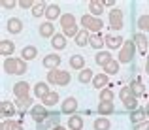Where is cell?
Listing matches in <instances>:
<instances>
[{
  "mask_svg": "<svg viewBox=\"0 0 149 130\" xmlns=\"http://www.w3.org/2000/svg\"><path fill=\"white\" fill-rule=\"evenodd\" d=\"M61 26H62V34H64L66 38H76L77 34H79V29H77L76 15L74 13H62Z\"/></svg>",
  "mask_w": 149,
  "mask_h": 130,
  "instance_id": "obj_1",
  "label": "cell"
},
{
  "mask_svg": "<svg viewBox=\"0 0 149 130\" xmlns=\"http://www.w3.org/2000/svg\"><path fill=\"white\" fill-rule=\"evenodd\" d=\"M72 81V76H70V72H66V70H51L47 72V83L49 85H57V87H66Z\"/></svg>",
  "mask_w": 149,
  "mask_h": 130,
  "instance_id": "obj_2",
  "label": "cell"
},
{
  "mask_svg": "<svg viewBox=\"0 0 149 130\" xmlns=\"http://www.w3.org/2000/svg\"><path fill=\"white\" fill-rule=\"evenodd\" d=\"M4 72L21 76V74L26 72V60H23V58H15V57L6 58V60H4Z\"/></svg>",
  "mask_w": 149,
  "mask_h": 130,
  "instance_id": "obj_3",
  "label": "cell"
},
{
  "mask_svg": "<svg viewBox=\"0 0 149 130\" xmlns=\"http://www.w3.org/2000/svg\"><path fill=\"white\" fill-rule=\"evenodd\" d=\"M79 23H81V26H83L85 30H89V32H93V34L100 32L102 26H104V23H102V17H93L91 13L81 15Z\"/></svg>",
  "mask_w": 149,
  "mask_h": 130,
  "instance_id": "obj_4",
  "label": "cell"
},
{
  "mask_svg": "<svg viewBox=\"0 0 149 130\" xmlns=\"http://www.w3.org/2000/svg\"><path fill=\"white\" fill-rule=\"evenodd\" d=\"M136 43H134V40H128V42H125V45L121 47V51H119V58L117 60L119 62H123V64H130V60L134 58V53H136Z\"/></svg>",
  "mask_w": 149,
  "mask_h": 130,
  "instance_id": "obj_5",
  "label": "cell"
},
{
  "mask_svg": "<svg viewBox=\"0 0 149 130\" xmlns=\"http://www.w3.org/2000/svg\"><path fill=\"white\" fill-rule=\"evenodd\" d=\"M51 115V113L47 111V108H45L44 104H36L32 109H30V117H32L34 121H36V124H40V123H44L45 119Z\"/></svg>",
  "mask_w": 149,
  "mask_h": 130,
  "instance_id": "obj_6",
  "label": "cell"
},
{
  "mask_svg": "<svg viewBox=\"0 0 149 130\" xmlns=\"http://www.w3.org/2000/svg\"><path fill=\"white\" fill-rule=\"evenodd\" d=\"M109 29H113V30L123 29V10L113 8V10L109 11Z\"/></svg>",
  "mask_w": 149,
  "mask_h": 130,
  "instance_id": "obj_7",
  "label": "cell"
},
{
  "mask_svg": "<svg viewBox=\"0 0 149 130\" xmlns=\"http://www.w3.org/2000/svg\"><path fill=\"white\" fill-rule=\"evenodd\" d=\"M15 111H17L15 102L2 100V104H0V115H2V121H11V117L15 115Z\"/></svg>",
  "mask_w": 149,
  "mask_h": 130,
  "instance_id": "obj_8",
  "label": "cell"
},
{
  "mask_svg": "<svg viewBox=\"0 0 149 130\" xmlns=\"http://www.w3.org/2000/svg\"><path fill=\"white\" fill-rule=\"evenodd\" d=\"M13 94L17 100H25V98L30 96V85L26 81H17L13 85Z\"/></svg>",
  "mask_w": 149,
  "mask_h": 130,
  "instance_id": "obj_9",
  "label": "cell"
},
{
  "mask_svg": "<svg viewBox=\"0 0 149 130\" xmlns=\"http://www.w3.org/2000/svg\"><path fill=\"white\" fill-rule=\"evenodd\" d=\"M58 123H61V119H58V113H51V115L44 121V123L36 124V130H53V128L61 127Z\"/></svg>",
  "mask_w": 149,
  "mask_h": 130,
  "instance_id": "obj_10",
  "label": "cell"
},
{
  "mask_svg": "<svg viewBox=\"0 0 149 130\" xmlns=\"http://www.w3.org/2000/svg\"><path fill=\"white\" fill-rule=\"evenodd\" d=\"M61 111L62 113H66V115H76V111H77V100L74 96H68L64 102H62V108H61Z\"/></svg>",
  "mask_w": 149,
  "mask_h": 130,
  "instance_id": "obj_11",
  "label": "cell"
},
{
  "mask_svg": "<svg viewBox=\"0 0 149 130\" xmlns=\"http://www.w3.org/2000/svg\"><path fill=\"white\" fill-rule=\"evenodd\" d=\"M61 60H62V58L58 57V55L51 53V55H45V57H44V60H42V64H44V68H47L49 72H51V70H57V68H58V64H61Z\"/></svg>",
  "mask_w": 149,
  "mask_h": 130,
  "instance_id": "obj_12",
  "label": "cell"
},
{
  "mask_svg": "<svg viewBox=\"0 0 149 130\" xmlns=\"http://www.w3.org/2000/svg\"><path fill=\"white\" fill-rule=\"evenodd\" d=\"M6 29L10 30V34H19L23 30V21L19 17H10L6 23Z\"/></svg>",
  "mask_w": 149,
  "mask_h": 130,
  "instance_id": "obj_13",
  "label": "cell"
},
{
  "mask_svg": "<svg viewBox=\"0 0 149 130\" xmlns=\"http://www.w3.org/2000/svg\"><path fill=\"white\" fill-rule=\"evenodd\" d=\"M51 92V89H49V83H44V81H38L36 85H34V96L36 98H40V100H44L45 96Z\"/></svg>",
  "mask_w": 149,
  "mask_h": 130,
  "instance_id": "obj_14",
  "label": "cell"
},
{
  "mask_svg": "<svg viewBox=\"0 0 149 130\" xmlns=\"http://www.w3.org/2000/svg\"><path fill=\"white\" fill-rule=\"evenodd\" d=\"M106 45H108L109 49H121V47L125 45V40H123V36L108 34V36H106Z\"/></svg>",
  "mask_w": 149,
  "mask_h": 130,
  "instance_id": "obj_15",
  "label": "cell"
},
{
  "mask_svg": "<svg viewBox=\"0 0 149 130\" xmlns=\"http://www.w3.org/2000/svg\"><path fill=\"white\" fill-rule=\"evenodd\" d=\"M13 51H15V43L11 40H2L0 42V55H2V57L10 58L11 55H13Z\"/></svg>",
  "mask_w": 149,
  "mask_h": 130,
  "instance_id": "obj_16",
  "label": "cell"
},
{
  "mask_svg": "<svg viewBox=\"0 0 149 130\" xmlns=\"http://www.w3.org/2000/svg\"><path fill=\"white\" fill-rule=\"evenodd\" d=\"M32 98H25V100H17V102H15V108H17V111L19 113H21V115L23 117H25V111H30V109H32L34 108V106H32Z\"/></svg>",
  "mask_w": 149,
  "mask_h": 130,
  "instance_id": "obj_17",
  "label": "cell"
},
{
  "mask_svg": "<svg viewBox=\"0 0 149 130\" xmlns=\"http://www.w3.org/2000/svg\"><path fill=\"white\" fill-rule=\"evenodd\" d=\"M104 2H100V0H91L89 2V13L93 15V17H100L102 11H104Z\"/></svg>",
  "mask_w": 149,
  "mask_h": 130,
  "instance_id": "obj_18",
  "label": "cell"
},
{
  "mask_svg": "<svg viewBox=\"0 0 149 130\" xmlns=\"http://www.w3.org/2000/svg\"><path fill=\"white\" fill-rule=\"evenodd\" d=\"M134 43H136V47H138V51L142 55H146V51H147V38H146V34L143 32H138V34H134Z\"/></svg>",
  "mask_w": 149,
  "mask_h": 130,
  "instance_id": "obj_19",
  "label": "cell"
},
{
  "mask_svg": "<svg viewBox=\"0 0 149 130\" xmlns=\"http://www.w3.org/2000/svg\"><path fill=\"white\" fill-rule=\"evenodd\" d=\"M130 90H132V94H134L136 98H140V96H147V92H146V87H143V83L140 79H134L130 85Z\"/></svg>",
  "mask_w": 149,
  "mask_h": 130,
  "instance_id": "obj_20",
  "label": "cell"
},
{
  "mask_svg": "<svg viewBox=\"0 0 149 130\" xmlns=\"http://www.w3.org/2000/svg\"><path fill=\"white\" fill-rule=\"evenodd\" d=\"M111 60H113V57H111V53H109V51H98V53H96V57H95V62L98 66H102V68H104L108 62H111Z\"/></svg>",
  "mask_w": 149,
  "mask_h": 130,
  "instance_id": "obj_21",
  "label": "cell"
},
{
  "mask_svg": "<svg viewBox=\"0 0 149 130\" xmlns=\"http://www.w3.org/2000/svg\"><path fill=\"white\" fill-rule=\"evenodd\" d=\"M108 83H109V77L106 76V74H96L95 79H93V87L95 89H108Z\"/></svg>",
  "mask_w": 149,
  "mask_h": 130,
  "instance_id": "obj_22",
  "label": "cell"
},
{
  "mask_svg": "<svg viewBox=\"0 0 149 130\" xmlns=\"http://www.w3.org/2000/svg\"><path fill=\"white\" fill-rule=\"evenodd\" d=\"M55 34H57V32H55L53 23L45 21V23H42V25H40V36L42 38H53Z\"/></svg>",
  "mask_w": 149,
  "mask_h": 130,
  "instance_id": "obj_23",
  "label": "cell"
},
{
  "mask_svg": "<svg viewBox=\"0 0 149 130\" xmlns=\"http://www.w3.org/2000/svg\"><path fill=\"white\" fill-rule=\"evenodd\" d=\"M38 57V49L34 45H25L21 49V58L23 60H32V58Z\"/></svg>",
  "mask_w": 149,
  "mask_h": 130,
  "instance_id": "obj_24",
  "label": "cell"
},
{
  "mask_svg": "<svg viewBox=\"0 0 149 130\" xmlns=\"http://www.w3.org/2000/svg\"><path fill=\"white\" fill-rule=\"evenodd\" d=\"M45 17H47V21H55L57 17H62L61 15V8L57 6V4H49L47 6V10H45Z\"/></svg>",
  "mask_w": 149,
  "mask_h": 130,
  "instance_id": "obj_25",
  "label": "cell"
},
{
  "mask_svg": "<svg viewBox=\"0 0 149 130\" xmlns=\"http://www.w3.org/2000/svg\"><path fill=\"white\" fill-rule=\"evenodd\" d=\"M83 117L81 115H72V117H68V128L70 130H81L83 128Z\"/></svg>",
  "mask_w": 149,
  "mask_h": 130,
  "instance_id": "obj_26",
  "label": "cell"
},
{
  "mask_svg": "<svg viewBox=\"0 0 149 130\" xmlns=\"http://www.w3.org/2000/svg\"><path fill=\"white\" fill-rule=\"evenodd\" d=\"M70 68L85 70V57H81V55H72V57H70Z\"/></svg>",
  "mask_w": 149,
  "mask_h": 130,
  "instance_id": "obj_27",
  "label": "cell"
},
{
  "mask_svg": "<svg viewBox=\"0 0 149 130\" xmlns=\"http://www.w3.org/2000/svg\"><path fill=\"white\" fill-rule=\"evenodd\" d=\"M115 111V104L113 102H98V113L100 115H111Z\"/></svg>",
  "mask_w": 149,
  "mask_h": 130,
  "instance_id": "obj_28",
  "label": "cell"
},
{
  "mask_svg": "<svg viewBox=\"0 0 149 130\" xmlns=\"http://www.w3.org/2000/svg\"><path fill=\"white\" fill-rule=\"evenodd\" d=\"M51 45H53V49L61 51L66 47V36L64 34H55L53 38H51Z\"/></svg>",
  "mask_w": 149,
  "mask_h": 130,
  "instance_id": "obj_29",
  "label": "cell"
},
{
  "mask_svg": "<svg viewBox=\"0 0 149 130\" xmlns=\"http://www.w3.org/2000/svg\"><path fill=\"white\" fill-rule=\"evenodd\" d=\"M89 45L95 47V49H102V45H106V36H102L100 32L91 34V42H89Z\"/></svg>",
  "mask_w": 149,
  "mask_h": 130,
  "instance_id": "obj_30",
  "label": "cell"
},
{
  "mask_svg": "<svg viewBox=\"0 0 149 130\" xmlns=\"http://www.w3.org/2000/svg\"><path fill=\"white\" fill-rule=\"evenodd\" d=\"M0 130H25L23 128V123L21 121H2V124H0Z\"/></svg>",
  "mask_w": 149,
  "mask_h": 130,
  "instance_id": "obj_31",
  "label": "cell"
},
{
  "mask_svg": "<svg viewBox=\"0 0 149 130\" xmlns=\"http://www.w3.org/2000/svg\"><path fill=\"white\" fill-rule=\"evenodd\" d=\"M58 100H61V96H58V92H57V90H51V92L47 94V96H45L44 100H42V104H44L45 108H53V106L57 104Z\"/></svg>",
  "mask_w": 149,
  "mask_h": 130,
  "instance_id": "obj_32",
  "label": "cell"
},
{
  "mask_svg": "<svg viewBox=\"0 0 149 130\" xmlns=\"http://www.w3.org/2000/svg\"><path fill=\"white\" fill-rule=\"evenodd\" d=\"M89 42H91V34H89V30L81 29V30H79V34L76 36V43H77L79 47H85Z\"/></svg>",
  "mask_w": 149,
  "mask_h": 130,
  "instance_id": "obj_33",
  "label": "cell"
},
{
  "mask_svg": "<svg viewBox=\"0 0 149 130\" xmlns=\"http://www.w3.org/2000/svg\"><path fill=\"white\" fill-rule=\"evenodd\" d=\"M146 117H147L146 108H140V109H136V111H132V113H130V121H132L134 124L143 123V121H146Z\"/></svg>",
  "mask_w": 149,
  "mask_h": 130,
  "instance_id": "obj_34",
  "label": "cell"
},
{
  "mask_svg": "<svg viewBox=\"0 0 149 130\" xmlns=\"http://www.w3.org/2000/svg\"><path fill=\"white\" fill-rule=\"evenodd\" d=\"M93 127H95V130H109L111 128V123H109L108 117H98V119L93 123Z\"/></svg>",
  "mask_w": 149,
  "mask_h": 130,
  "instance_id": "obj_35",
  "label": "cell"
},
{
  "mask_svg": "<svg viewBox=\"0 0 149 130\" xmlns=\"http://www.w3.org/2000/svg\"><path fill=\"white\" fill-rule=\"evenodd\" d=\"M117 72H119V60H115V58L104 66V74L106 76H115Z\"/></svg>",
  "mask_w": 149,
  "mask_h": 130,
  "instance_id": "obj_36",
  "label": "cell"
},
{
  "mask_svg": "<svg viewBox=\"0 0 149 130\" xmlns=\"http://www.w3.org/2000/svg\"><path fill=\"white\" fill-rule=\"evenodd\" d=\"M77 79H79V83H89V81L93 83V79H95V76H93V70H89V68L81 70V72H79V77H77Z\"/></svg>",
  "mask_w": 149,
  "mask_h": 130,
  "instance_id": "obj_37",
  "label": "cell"
},
{
  "mask_svg": "<svg viewBox=\"0 0 149 130\" xmlns=\"http://www.w3.org/2000/svg\"><path fill=\"white\" fill-rule=\"evenodd\" d=\"M113 98H115V92H113L111 89H104L100 90V102H113Z\"/></svg>",
  "mask_w": 149,
  "mask_h": 130,
  "instance_id": "obj_38",
  "label": "cell"
},
{
  "mask_svg": "<svg viewBox=\"0 0 149 130\" xmlns=\"http://www.w3.org/2000/svg\"><path fill=\"white\" fill-rule=\"evenodd\" d=\"M123 104H125V108H127L130 113H132V111H136V109H140V106H138V98H136V96H132V98H128V100H125Z\"/></svg>",
  "mask_w": 149,
  "mask_h": 130,
  "instance_id": "obj_39",
  "label": "cell"
},
{
  "mask_svg": "<svg viewBox=\"0 0 149 130\" xmlns=\"http://www.w3.org/2000/svg\"><path fill=\"white\" fill-rule=\"evenodd\" d=\"M138 29L143 30V32H149V13L138 17Z\"/></svg>",
  "mask_w": 149,
  "mask_h": 130,
  "instance_id": "obj_40",
  "label": "cell"
},
{
  "mask_svg": "<svg viewBox=\"0 0 149 130\" xmlns=\"http://www.w3.org/2000/svg\"><path fill=\"white\" fill-rule=\"evenodd\" d=\"M45 10H47V4H45V2H38L36 6L32 8V15H34V17H40V15H45Z\"/></svg>",
  "mask_w": 149,
  "mask_h": 130,
  "instance_id": "obj_41",
  "label": "cell"
},
{
  "mask_svg": "<svg viewBox=\"0 0 149 130\" xmlns=\"http://www.w3.org/2000/svg\"><path fill=\"white\" fill-rule=\"evenodd\" d=\"M132 96H134V94H132V90H130V87H123V89H121L119 90V98H121V100H128V98H132Z\"/></svg>",
  "mask_w": 149,
  "mask_h": 130,
  "instance_id": "obj_42",
  "label": "cell"
},
{
  "mask_svg": "<svg viewBox=\"0 0 149 130\" xmlns=\"http://www.w3.org/2000/svg\"><path fill=\"white\" fill-rule=\"evenodd\" d=\"M0 4H2V8H4V10H11V8H15L19 2H15V0H2Z\"/></svg>",
  "mask_w": 149,
  "mask_h": 130,
  "instance_id": "obj_43",
  "label": "cell"
},
{
  "mask_svg": "<svg viewBox=\"0 0 149 130\" xmlns=\"http://www.w3.org/2000/svg\"><path fill=\"white\" fill-rule=\"evenodd\" d=\"M36 4L38 2H32V0H21V2H19V6H21L23 10H29V8H34Z\"/></svg>",
  "mask_w": 149,
  "mask_h": 130,
  "instance_id": "obj_44",
  "label": "cell"
},
{
  "mask_svg": "<svg viewBox=\"0 0 149 130\" xmlns=\"http://www.w3.org/2000/svg\"><path fill=\"white\" fill-rule=\"evenodd\" d=\"M132 130H149V121H143V123L134 124V128H132Z\"/></svg>",
  "mask_w": 149,
  "mask_h": 130,
  "instance_id": "obj_45",
  "label": "cell"
},
{
  "mask_svg": "<svg viewBox=\"0 0 149 130\" xmlns=\"http://www.w3.org/2000/svg\"><path fill=\"white\" fill-rule=\"evenodd\" d=\"M146 72L149 74V55H147V58H146Z\"/></svg>",
  "mask_w": 149,
  "mask_h": 130,
  "instance_id": "obj_46",
  "label": "cell"
},
{
  "mask_svg": "<svg viewBox=\"0 0 149 130\" xmlns=\"http://www.w3.org/2000/svg\"><path fill=\"white\" fill-rule=\"evenodd\" d=\"M146 113H147V117H149V102L146 104Z\"/></svg>",
  "mask_w": 149,
  "mask_h": 130,
  "instance_id": "obj_47",
  "label": "cell"
},
{
  "mask_svg": "<svg viewBox=\"0 0 149 130\" xmlns=\"http://www.w3.org/2000/svg\"><path fill=\"white\" fill-rule=\"evenodd\" d=\"M53 130H66L64 127H57V128H53Z\"/></svg>",
  "mask_w": 149,
  "mask_h": 130,
  "instance_id": "obj_48",
  "label": "cell"
}]
</instances>
